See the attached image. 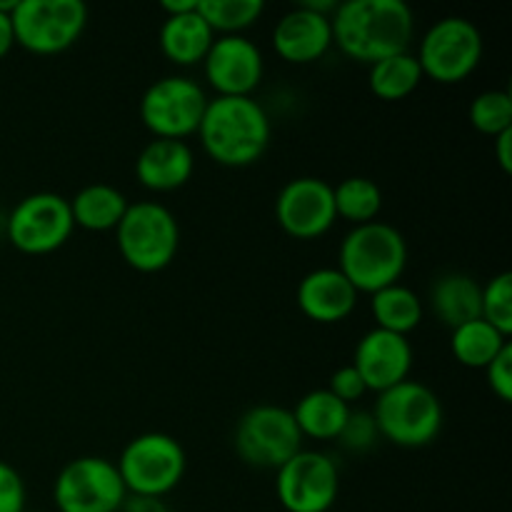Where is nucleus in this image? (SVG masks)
Returning <instances> with one entry per match:
<instances>
[{
  "mask_svg": "<svg viewBox=\"0 0 512 512\" xmlns=\"http://www.w3.org/2000/svg\"><path fill=\"white\" fill-rule=\"evenodd\" d=\"M333 43L358 63H378L413 43L415 15L403 0H348L330 15Z\"/></svg>",
  "mask_w": 512,
  "mask_h": 512,
  "instance_id": "1",
  "label": "nucleus"
},
{
  "mask_svg": "<svg viewBox=\"0 0 512 512\" xmlns=\"http://www.w3.org/2000/svg\"><path fill=\"white\" fill-rule=\"evenodd\" d=\"M198 138L203 150L225 168H248L258 163L273 138V125L263 105L253 98L208 100Z\"/></svg>",
  "mask_w": 512,
  "mask_h": 512,
  "instance_id": "2",
  "label": "nucleus"
},
{
  "mask_svg": "<svg viewBox=\"0 0 512 512\" xmlns=\"http://www.w3.org/2000/svg\"><path fill=\"white\" fill-rule=\"evenodd\" d=\"M340 273L358 293H378L395 285L408 265V243L403 233L388 223L355 225L340 243Z\"/></svg>",
  "mask_w": 512,
  "mask_h": 512,
  "instance_id": "3",
  "label": "nucleus"
},
{
  "mask_svg": "<svg viewBox=\"0 0 512 512\" xmlns=\"http://www.w3.org/2000/svg\"><path fill=\"white\" fill-rule=\"evenodd\" d=\"M373 420L383 440L400 448H425L435 443L443 430V403L428 385L403 380L378 393Z\"/></svg>",
  "mask_w": 512,
  "mask_h": 512,
  "instance_id": "4",
  "label": "nucleus"
},
{
  "mask_svg": "<svg viewBox=\"0 0 512 512\" xmlns=\"http://www.w3.org/2000/svg\"><path fill=\"white\" fill-rule=\"evenodd\" d=\"M120 258L138 273H160L178 255L180 228L165 205L143 200L125 210L115 228Z\"/></svg>",
  "mask_w": 512,
  "mask_h": 512,
  "instance_id": "5",
  "label": "nucleus"
},
{
  "mask_svg": "<svg viewBox=\"0 0 512 512\" xmlns=\"http://www.w3.org/2000/svg\"><path fill=\"white\" fill-rule=\"evenodd\" d=\"M185 465V450L173 435L143 433L125 445L115 468L128 495L165 498L180 485Z\"/></svg>",
  "mask_w": 512,
  "mask_h": 512,
  "instance_id": "6",
  "label": "nucleus"
},
{
  "mask_svg": "<svg viewBox=\"0 0 512 512\" xmlns=\"http://www.w3.org/2000/svg\"><path fill=\"white\" fill-rule=\"evenodd\" d=\"M10 20L20 48L58 55L78 43L88 25V8L80 0H18Z\"/></svg>",
  "mask_w": 512,
  "mask_h": 512,
  "instance_id": "7",
  "label": "nucleus"
},
{
  "mask_svg": "<svg viewBox=\"0 0 512 512\" xmlns=\"http://www.w3.org/2000/svg\"><path fill=\"white\" fill-rule=\"evenodd\" d=\"M415 58L425 78L440 85L463 83L483 60V35L468 18L460 15L440 18L423 35Z\"/></svg>",
  "mask_w": 512,
  "mask_h": 512,
  "instance_id": "8",
  "label": "nucleus"
},
{
  "mask_svg": "<svg viewBox=\"0 0 512 512\" xmlns=\"http://www.w3.org/2000/svg\"><path fill=\"white\" fill-rule=\"evenodd\" d=\"M233 445L243 463L263 470H278L303 450V435L288 408L255 405L235 425Z\"/></svg>",
  "mask_w": 512,
  "mask_h": 512,
  "instance_id": "9",
  "label": "nucleus"
},
{
  "mask_svg": "<svg viewBox=\"0 0 512 512\" xmlns=\"http://www.w3.org/2000/svg\"><path fill=\"white\" fill-rule=\"evenodd\" d=\"M208 95L185 75H168L150 85L140 98V120L158 140H185L198 133Z\"/></svg>",
  "mask_w": 512,
  "mask_h": 512,
  "instance_id": "10",
  "label": "nucleus"
},
{
  "mask_svg": "<svg viewBox=\"0 0 512 512\" xmlns=\"http://www.w3.org/2000/svg\"><path fill=\"white\" fill-rule=\"evenodd\" d=\"M128 490L113 460L83 455L65 465L53 483L58 512H120Z\"/></svg>",
  "mask_w": 512,
  "mask_h": 512,
  "instance_id": "11",
  "label": "nucleus"
},
{
  "mask_svg": "<svg viewBox=\"0 0 512 512\" xmlns=\"http://www.w3.org/2000/svg\"><path fill=\"white\" fill-rule=\"evenodd\" d=\"M8 240L25 255H48L63 248L75 223L68 198L58 193L25 195L8 215Z\"/></svg>",
  "mask_w": 512,
  "mask_h": 512,
  "instance_id": "12",
  "label": "nucleus"
},
{
  "mask_svg": "<svg viewBox=\"0 0 512 512\" xmlns=\"http://www.w3.org/2000/svg\"><path fill=\"white\" fill-rule=\"evenodd\" d=\"M275 473V493L288 512H328L338 500V465L320 450H300Z\"/></svg>",
  "mask_w": 512,
  "mask_h": 512,
  "instance_id": "13",
  "label": "nucleus"
},
{
  "mask_svg": "<svg viewBox=\"0 0 512 512\" xmlns=\"http://www.w3.org/2000/svg\"><path fill=\"white\" fill-rule=\"evenodd\" d=\"M205 80L218 98H253L263 83L265 60L245 35H218L203 60Z\"/></svg>",
  "mask_w": 512,
  "mask_h": 512,
  "instance_id": "14",
  "label": "nucleus"
},
{
  "mask_svg": "<svg viewBox=\"0 0 512 512\" xmlns=\"http://www.w3.org/2000/svg\"><path fill=\"white\" fill-rule=\"evenodd\" d=\"M275 218L280 228L295 240H318L335 225L333 185L323 178H295L280 190L275 200Z\"/></svg>",
  "mask_w": 512,
  "mask_h": 512,
  "instance_id": "15",
  "label": "nucleus"
},
{
  "mask_svg": "<svg viewBox=\"0 0 512 512\" xmlns=\"http://www.w3.org/2000/svg\"><path fill=\"white\" fill-rule=\"evenodd\" d=\"M350 365L360 373L365 388L373 390V393H383V390H390L393 385L410 378L413 345L405 335L373 328L358 340Z\"/></svg>",
  "mask_w": 512,
  "mask_h": 512,
  "instance_id": "16",
  "label": "nucleus"
},
{
  "mask_svg": "<svg viewBox=\"0 0 512 512\" xmlns=\"http://www.w3.org/2000/svg\"><path fill=\"white\" fill-rule=\"evenodd\" d=\"M333 45V25L328 15H320L315 10L298 8L280 15L273 28V48L285 63L308 65L323 58Z\"/></svg>",
  "mask_w": 512,
  "mask_h": 512,
  "instance_id": "17",
  "label": "nucleus"
},
{
  "mask_svg": "<svg viewBox=\"0 0 512 512\" xmlns=\"http://www.w3.org/2000/svg\"><path fill=\"white\" fill-rule=\"evenodd\" d=\"M358 295L338 268H318L300 280L298 308L313 323L333 325L353 313Z\"/></svg>",
  "mask_w": 512,
  "mask_h": 512,
  "instance_id": "18",
  "label": "nucleus"
},
{
  "mask_svg": "<svg viewBox=\"0 0 512 512\" xmlns=\"http://www.w3.org/2000/svg\"><path fill=\"white\" fill-rule=\"evenodd\" d=\"M195 155L185 140H150L135 160V178L153 193L178 190L193 178Z\"/></svg>",
  "mask_w": 512,
  "mask_h": 512,
  "instance_id": "19",
  "label": "nucleus"
},
{
  "mask_svg": "<svg viewBox=\"0 0 512 512\" xmlns=\"http://www.w3.org/2000/svg\"><path fill=\"white\" fill-rule=\"evenodd\" d=\"M215 38L218 35L208 28L195 5L188 13L165 18L163 28H160V50L170 63L188 68V65L203 63Z\"/></svg>",
  "mask_w": 512,
  "mask_h": 512,
  "instance_id": "20",
  "label": "nucleus"
},
{
  "mask_svg": "<svg viewBox=\"0 0 512 512\" xmlns=\"http://www.w3.org/2000/svg\"><path fill=\"white\" fill-rule=\"evenodd\" d=\"M483 285L465 273H445L430 288V308L445 328L455 330L480 318Z\"/></svg>",
  "mask_w": 512,
  "mask_h": 512,
  "instance_id": "21",
  "label": "nucleus"
},
{
  "mask_svg": "<svg viewBox=\"0 0 512 512\" xmlns=\"http://www.w3.org/2000/svg\"><path fill=\"white\" fill-rule=\"evenodd\" d=\"M68 203L75 228L90 230V233H108L118 228L130 205L118 188L105 183L85 185Z\"/></svg>",
  "mask_w": 512,
  "mask_h": 512,
  "instance_id": "22",
  "label": "nucleus"
},
{
  "mask_svg": "<svg viewBox=\"0 0 512 512\" xmlns=\"http://www.w3.org/2000/svg\"><path fill=\"white\" fill-rule=\"evenodd\" d=\"M350 410L345 403H340L330 390H310L298 400L295 410H290L303 438L313 440H338Z\"/></svg>",
  "mask_w": 512,
  "mask_h": 512,
  "instance_id": "23",
  "label": "nucleus"
},
{
  "mask_svg": "<svg viewBox=\"0 0 512 512\" xmlns=\"http://www.w3.org/2000/svg\"><path fill=\"white\" fill-rule=\"evenodd\" d=\"M423 68H420L418 58L410 50L390 58L378 60L370 65L368 85L373 90L375 98L385 100V103H398L413 95L423 83Z\"/></svg>",
  "mask_w": 512,
  "mask_h": 512,
  "instance_id": "24",
  "label": "nucleus"
},
{
  "mask_svg": "<svg viewBox=\"0 0 512 512\" xmlns=\"http://www.w3.org/2000/svg\"><path fill=\"white\" fill-rule=\"evenodd\" d=\"M370 310H373V318L380 330L405 335V338L423 323L425 315L423 300L418 298V293H413V290L400 283L388 285V288L373 293Z\"/></svg>",
  "mask_w": 512,
  "mask_h": 512,
  "instance_id": "25",
  "label": "nucleus"
},
{
  "mask_svg": "<svg viewBox=\"0 0 512 512\" xmlns=\"http://www.w3.org/2000/svg\"><path fill=\"white\" fill-rule=\"evenodd\" d=\"M510 343L503 333L485 323L483 318L470 320V323L460 325L450 335V350H453L455 360L465 368L485 370L495 360V355Z\"/></svg>",
  "mask_w": 512,
  "mask_h": 512,
  "instance_id": "26",
  "label": "nucleus"
},
{
  "mask_svg": "<svg viewBox=\"0 0 512 512\" xmlns=\"http://www.w3.org/2000/svg\"><path fill=\"white\" fill-rule=\"evenodd\" d=\"M335 198V215L348 223L365 225L373 223L380 215L383 208V193H380L378 183L363 175H355V178H345L343 183H338L333 188Z\"/></svg>",
  "mask_w": 512,
  "mask_h": 512,
  "instance_id": "27",
  "label": "nucleus"
},
{
  "mask_svg": "<svg viewBox=\"0 0 512 512\" xmlns=\"http://www.w3.org/2000/svg\"><path fill=\"white\" fill-rule=\"evenodd\" d=\"M198 13L215 35H243L265 13L263 0H198Z\"/></svg>",
  "mask_w": 512,
  "mask_h": 512,
  "instance_id": "28",
  "label": "nucleus"
},
{
  "mask_svg": "<svg viewBox=\"0 0 512 512\" xmlns=\"http://www.w3.org/2000/svg\"><path fill=\"white\" fill-rule=\"evenodd\" d=\"M468 118L478 133L498 138L512 130V95L508 90H485L470 103Z\"/></svg>",
  "mask_w": 512,
  "mask_h": 512,
  "instance_id": "29",
  "label": "nucleus"
},
{
  "mask_svg": "<svg viewBox=\"0 0 512 512\" xmlns=\"http://www.w3.org/2000/svg\"><path fill=\"white\" fill-rule=\"evenodd\" d=\"M480 318L493 325L505 338L512 335V275L500 273L483 285L480 298Z\"/></svg>",
  "mask_w": 512,
  "mask_h": 512,
  "instance_id": "30",
  "label": "nucleus"
},
{
  "mask_svg": "<svg viewBox=\"0 0 512 512\" xmlns=\"http://www.w3.org/2000/svg\"><path fill=\"white\" fill-rule=\"evenodd\" d=\"M338 440L345 450H350V453H368V450L380 440L378 425H375L373 415L365 413V410H350Z\"/></svg>",
  "mask_w": 512,
  "mask_h": 512,
  "instance_id": "31",
  "label": "nucleus"
},
{
  "mask_svg": "<svg viewBox=\"0 0 512 512\" xmlns=\"http://www.w3.org/2000/svg\"><path fill=\"white\" fill-rule=\"evenodd\" d=\"M325 390H330V393H333L340 403L348 405V408L353 403H358V400L368 393L363 378H360V373L353 368V365H343V368L335 370V373L330 375L328 388Z\"/></svg>",
  "mask_w": 512,
  "mask_h": 512,
  "instance_id": "32",
  "label": "nucleus"
},
{
  "mask_svg": "<svg viewBox=\"0 0 512 512\" xmlns=\"http://www.w3.org/2000/svg\"><path fill=\"white\" fill-rule=\"evenodd\" d=\"M488 375V385L495 393V398L510 403L512 400V345L508 343L498 355H495L493 363L485 368Z\"/></svg>",
  "mask_w": 512,
  "mask_h": 512,
  "instance_id": "33",
  "label": "nucleus"
},
{
  "mask_svg": "<svg viewBox=\"0 0 512 512\" xmlns=\"http://www.w3.org/2000/svg\"><path fill=\"white\" fill-rule=\"evenodd\" d=\"M25 510V483L18 470L0 460V512Z\"/></svg>",
  "mask_w": 512,
  "mask_h": 512,
  "instance_id": "34",
  "label": "nucleus"
},
{
  "mask_svg": "<svg viewBox=\"0 0 512 512\" xmlns=\"http://www.w3.org/2000/svg\"><path fill=\"white\" fill-rule=\"evenodd\" d=\"M120 512H170L163 498H145V495H128Z\"/></svg>",
  "mask_w": 512,
  "mask_h": 512,
  "instance_id": "35",
  "label": "nucleus"
},
{
  "mask_svg": "<svg viewBox=\"0 0 512 512\" xmlns=\"http://www.w3.org/2000/svg\"><path fill=\"white\" fill-rule=\"evenodd\" d=\"M493 143H495V158H498L500 168H503L505 173H512V130L500 133Z\"/></svg>",
  "mask_w": 512,
  "mask_h": 512,
  "instance_id": "36",
  "label": "nucleus"
},
{
  "mask_svg": "<svg viewBox=\"0 0 512 512\" xmlns=\"http://www.w3.org/2000/svg\"><path fill=\"white\" fill-rule=\"evenodd\" d=\"M15 35H13V20L8 13H0V60L13 50Z\"/></svg>",
  "mask_w": 512,
  "mask_h": 512,
  "instance_id": "37",
  "label": "nucleus"
},
{
  "mask_svg": "<svg viewBox=\"0 0 512 512\" xmlns=\"http://www.w3.org/2000/svg\"><path fill=\"white\" fill-rule=\"evenodd\" d=\"M195 5H198V0H163V5H160V8L165 10V18H168V15L188 13V10H193Z\"/></svg>",
  "mask_w": 512,
  "mask_h": 512,
  "instance_id": "38",
  "label": "nucleus"
},
{
  "mask_svg": "<svg viewBox=\"0 0 512 512\" xmlns=\"http://www.w3.org/2000/svg\"><path fill=\"white\" fill-rule=\"evenodd\" d=\"M23 512H45V510H23Z\"/></svg>",
  "mask_w": 512,
  "mask_h": 512,
  "instance_id": "39",
  "label": "nucleus"
}]
</instances>
